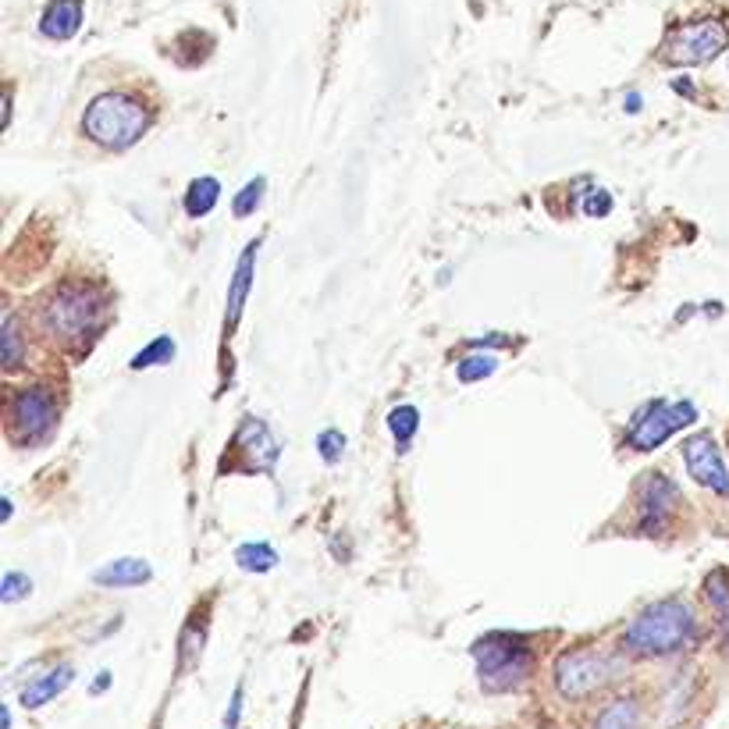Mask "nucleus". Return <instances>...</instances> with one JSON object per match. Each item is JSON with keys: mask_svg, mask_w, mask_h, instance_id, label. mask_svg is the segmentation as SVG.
<instances>
[{"mask_svg": "<svg viewBox=\"0 0 729 729\" xmlns=\"http://www.w3.org/2000/svg\"><path fill=\"white\" fill-rule=\"evenodd\" d=\"M256 250H260V239H253L246 250H242L235 275L228 281V300H224V339H232V331L239 328L242 309H246V300L253 292V278H256Z\"/></svg>", "mask_w": 729, "mask_h": 729, "instance_id": "11", "label": "nucleus"}, {"mask_svg": "<svg viewBox=\"0 0 729 729\" xmlns=\"http://www.w3.org/2000/svg\"><path fill=\"white\" fill-rule=\"evenodd\" d=\"M235 445L253 459L256 470H264V474H271L275 463L281 459V445L275 441L271 427L264 421H256V416H242V424L235 430Z\"/></svg>", "mask_w": 729, "mask_h": 729, "instance_id": "12", "label": "nucleus"}, {"mask_svg": "<svg viewBox=\"0 0 729 729\" xmlns=\"http://www.w3.org/2000/svg\"><path fill=\"white\" fill-rule=\"evenodd\" d=\"M0 345H4V367H11L15 370L19 363H22V331H19V317L11 314H4V324H0Z\"/></svg>", "mask_w": 729, "mask_h": 729, "instance_id": "23", "label": "nucleus"}, {"mask_svg": "<svg viewBox=\"0 0 729 729\" xmlns=\"http://www.w3.org/2000/svg\"><path fill=\"white\" fill-rule=\"evenodd\" d=\"M174 353H179V345H174L171 335H157V339H154L150 345L139 349V353L132 356L129 367H132V370H154V367H168V363L174 360Z\"/></svg>", "mask_w": 729, "mask_h": 729, "instance_id": "21", "label": "nucleus"}, {"mask_svg": "<svg viewBox=\"0 0 729 729\" xmlns=\"http://www.w3.org/2000/svg\"><path fill=\"white\" fill-rule=\"evenodd\" d=\"M204 641H207V630H204V623H189L185 630H182V637H179V661H182V669H189V666H196L199 661V655H204Z\"/></svg>", "mask_w": 729, "mask_h": 729, "instance_id": "25", "label": "nucleus"}, {"mask_svg": "<svg viewBox=\"0 0 729 729\" xmlns=\"http://www.w3.org/2000/svg\"><path fill=\"white\" fill-rule=\"evenodd\" d=\"M694 641H697V619L691 612V605L680 598L647 605V609L633 616L630 627L623 630V647L630 655H641V658L680 655Z\"/></svg>", "mask_w": 729, "mask_h": 729, "instance_id": "1", "label": "nucleus"}, {"mask_svg": "<svg viewBox=\"0 0 729 729\" xmlns=\"http://www.w3.org/2000/svg\"><path fill=\"white\" fill-rule=\"evenodd\" d=\"M235 562H239V570H246V573H271L278 566V551L267 542H246L235 548Z\"/></svg>", "mask_w": 729, "mask_h": 729, "instance_id": "20", "label": "nucleus"}, {"mask_svg": "<svg viewBox=\"0 0 729 729\" xmlns=\"http://www.w3.org/2000/svg\"><path fill=\"white\" fill-rule=\"evenodd\" d=\"M683 463L687 474H691L701 488H712L715 495H729V470L722 466L719 445L708 435V430H697L683 441Z\"/></svg>", "mask_w": 729, "mask_h": 729, "instance_id": "10", "label": "nucleus"}, {"mask_svg": "<svg viewBox=\"0 0 729 729\" xmlns=\"http://www.w3.org/2000/svg\"><path fill=\"white\" fill-rule=\"evenodd\" d=\"M556 691L566 701H584L616 680V658L602 647H573L556 658Z\"/></svg>", "mask_w": 729, "mask_h": 729, "instance_id": "5", "label": "nucleus"}, {"mask_svg": "<svg viewBox=\"0 0 729 729\" xmlns=\"http://www.w3.org/2000/svg\"><path fill=\"white\" fill-rule=\"evenodd\" d=\"M146 129H150V111L132 93H100L83 114L86 139L104 150H129L143 139Z\"/></svg>", "mask_w": 729, "mask_h": 729, "instance_id": "2", "label": "nucleus"}, {"mask_svg": "<svg viewBox=\"0 0 729 729\" xmlns=\"http://www.w3.org/2000/svg\"><path fill=\"white\" fill-rule=\"evenodd\" d=\"M694 421H697V406L691 399H683V402L652 399L633 413L630 430H627V445L633 452H655L661 441H669L677 430L691 427Z\"/></svg>", "mask_w": 729, "mask_h": 729, "instance_id": "7", "label": "nucleus"}, {"mask_svg": "<svg viewBox=\"0 0 729 729\" xmlns=\"http://www.w3.org/2000/svg\"><path fill=\"white\" fill-rule=\"evenodd\" d=\"M317 452H320V459L328 466H335L342 459V452H345V435L339 427H328V430H320V438H317Z\"/></svg>", "mask_w": 729, "mask_h": 729, "instance_id": "26", "label": "nucleus"}, {"mask_svg": "<svg viewBox=\"0 0 729 729\" xmlns=\"http://www.w3.org/2000/svg\"><path fill=\"white\" fill-rule=\"evenodd\" d=\"M61 421L58 399L50 388H15L8 399V435L19 445H36L53 435Z\"/></svg>", "mask_w": 729, "mask_h": 729, "instance_id": "8", "label": "nucleus"}, {"mask_svg": "<svg viewBox=\"0 0 729 729\" xmlns=\"http://www.w3.org/2000/svg\"><path fill=\"white\" fill-rule=\"evenodd\" d=\"M33 594V580L25 576V573H4V584H0V602H8V605H15V602H22V598H29Z\"/></svg>", "mask_w": 729, "mask_h": 729, "instance_id": "27", "label": "nucleus"}, {"mask_svg": "<svg viewBox=\"0 0 729 729\" xmlns=\"http://www.w3.org/2000/svg\"><path fill=\"white\" fill-rule=\"evenodd\" d=\"M242 697H246V687H235L232 691V705H228V712H224V722H221V729H239V715H242Z\"/></svg>", "mask_w": 729, "mask_h": 729, "instance_id": "29", "label": "nucleus"}, {"mask_svg": "<svg viewBox=\"0 0 729 729\" xmlns=\"http://www.w3.org/2000/svg\"><path fill=\"white\" fill-rule=\"evenodd\" d=\"M218 199H221V182L210 179V174H204V179H196L193 185H189V193H185V214L193 221L207 218V214L218 207Z\"/></svg>", "mask_w": 729, "mask_h": 729, "instance_id": "18", "label": "nucleus"}, {"mask_svg": "<svg viewBox=\"0 0 729 729\" xmlns=\"http://www.w3.org/2000/svg\"><path fill=\"white\" fill-rule=\"evenodd\" d=\"M498 370V356L495 353H470L466 360L455 363V377L463 385H477L484 377H491Z\"/></svg>", "mask_w": 729, "mask_h": 729, "instance_id": "22", "label": "nucleus"}, {"mask_svg": "<svg viewBox=\"0 0 729 729\" xmlns=\"http://www.w3.org/2000/svg\"><path fill=\"white\" fill-rule=\"evenodd\" d=\"M264 193H267V182L264 179H253V182L242 185L239 193H235V199H232V214H235V218H250V214L260 210Z\"/></svg>", "mask_w": 729, "mask_h": 729, "instance_id": "24", "label": "nucleus"}, {"mask_svg": "<svg viewBox=\"0 0 729 729\" xmlns=\"http://www.w3.org/2000/svg\"><path fill=\"white\" fill-rule=\"evenodd\" d=\"M680 488L666 474H644L637 488V534L641 537H661L666 526L677 517Z\"/></svg>", "mask_w": 729, "mask_h": 729, "instance_id": "9", "label": "nucleus"}, {"mask_svg": "<svg viewBox=\"0 0 729 729\" xmlns=\"http://www.w3.org/2000/svg\"><path fill=\"white\" fill-rule=\"evenodd\" d=\"M72 680H75V669H72V666H58V669H50V672H44V677H39V680H33L29 687H25V691H22V705L29 708V712L44 708L47 701H53L58 694L69 691Z\"/></svg>", "mask_w": 729, "mask_h": 729, "instance_id": "15", "label": "nucleus"}, {"mask_svg": "<svg viewBox=\"0 0 729 729\" xmlns=\"http://www.w3.org/2000/svg\"><path fill=\"white\" fill-rule=\"evenodd\" d=\"M729 47V25L722 19H697L677 25L666 44H661V61L672 69H694V64H708Z\"/></svg>", "mask_w": 729, "mask_h": 729, "instance_id": "6", "label": "nucleus"}, {"mask_svg": "<svg viewBox=\"0 0 729 729\" xmlns=\"http://www.w3.org/2000/svg\"><path fill=\"white\" fill-rule=\"evenodd\" d=\"M641 722H644V715H641L637 697H616L602 708L594 729H641Z\"/></svg>", "mask_w": 729, "mask_h": 729, "instance_id": "17", "label": "nucleus"}, {"mask_svg": "<svg viewBox=\"0 0 729 729\" xmlns=\"http://www.w3.org/2000/svg\"><path fill=\"white\" fill-rule=\"evenodd\" d=\"M83 19H86V0H50L47 11L39 15V36L64 44V39H72L83 29Z\"/></svg>", "mask_w": 729, "mask_h": 729, "instance_id": "13", "label": "nucleus"}, {"mask_svg": "<svg viewBox=\"0 0 729 729\" xmlns=\"http://www.w3.org/2000/svg\"><path fill=\"white\" fill-rule=\"evenodd\" d=\"M705 602L715 616V627L722 633V644L729 652V573L726 570H712L705 576Z\"/></svg>", "mask_w": 729, "mask_h": 729, "instance_id": "16", "label": "nucleus"}, {"mask_svg": "<svg viewBox=\"0 0 729 729\" xmlns=\"http://www.w3.org/2000/svg\"><path fill=\"white\" fill-rule=\"evenodd\" d=\"M672 89H677V93H683V97H691V100L697 97V89H694V83H691V78H677V83H672Z\"/></svg>", "mask_w": 729, "mask_h": 729, "instance_id": "30", "label": "nucleus"}, {"mask_svg": "<svg viewBox=\"0 0 729 729\" xmlns=\"http://www.w3.org/2000/svg\"><path fill=\"white\" fill-rule=\"evenodd\" d=\"M641 104H644V100H641V93H627V100H623V107H627V111H630V114H637V111H641Z\"/></svg>", "mask_w": 729, "mask_h": 729, "instance_id": "31", "label": "nucleus"}, {"mask_svg": "<svg viewBox=\"0 0 729 729\" xmlns=\"http://www.w3.org/2000/svg\"><path fill=\"white\" fill-rule=\"evenodd\" d=\"M154 576L150 562L146 559H136V556H125V559H111L104 562L97 573H93V584L97 587H143L146 580Z\"/></svg>", "mask_w": 729, "mask_h": 729, "instance_id": "14", "label": "nucleus"}, {"mask_svg": "<svg viewBox=\"0 0 729 729\" xmlns=\"http://www.w3.org/2000/svg\"><path fill=\"white\" fill-rule=\"evenodd\" d=\"M111 683V672H100V680L93 683V694H104V687Z\"/></svg>", "mask_w": 729, "mask_h": 729, "instance_id": "32", "label": "nucleus"}, {"mask_svg": "<svg viewBox=\"0 0 729 729\" xmlns=\"http://www.w3.org/2000/svg\"><path fill=\"white\" fill-rule=\"evenodd\" d=\"M388 430L396 438V452H410L413 435L421 430V410L416 406H396L388 413Z\"/></svg>", "mask_w": 729, "mask_h": 729, "instance_id": "19", "label": "nucleus"}, {"mask_svg": "<svg viewBox=\"0 0 729 729\" xmlns=\"http://www.w3.org/2000/svg\"><path fill=\"white\" fill-rule=\"evenodd\" d=\"M584 214L587 218H605V214H612V196L605 193V189H594V193L584 199Z\"/></svg>", "mask_w": 729, "mask_h": 729, "instance_id": "28", "label": "nucleus"}, {"mask_svg": "<svg viewBox=\"0 0 729 729\" xmlns=\"http://www.w3.org/2000/svg\"><path fill=\"white\" fill-rule=\"evenodd\" d=\"M100 317H104V295L93 285H83V281H64L39 306L44 331L61 342H83L86 335L97 331Z\"/></svg>", "mask_w": 729, "mask_h": 729, "instance_id": "3", "label": "nucleus"}, {"mask_svg": "<svg viewBox=\"0 0 729 729\" xmlns=\"http://www.w3.org/2000/svg\"><path fill=\"white\" fill-rule=\"evenodd\" d=\"M470 652H474L481 683L488 687L491 694L517 691L534 669L531 644L517 637V633H488V637H481Z\"/></svg>", "mask_w": 729, "mask_h": 729, "instance_id": "4", "label": "nucleus"}]
</instances>
